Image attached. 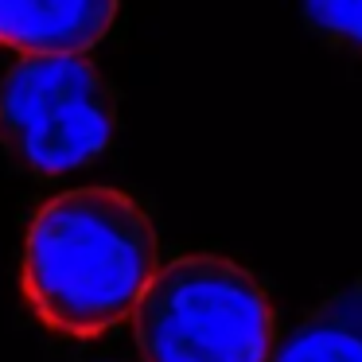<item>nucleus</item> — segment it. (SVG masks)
<instances>
[{
    "instance_id": "f257e3e1",
    "label": "nucleus",
    "mask_w": 362,
    "mask_h": 362,
    "mask_svg": "<svg viewBox=\"0 0 362 362\" xmlns=\"http://www.w3.org/2000/svg\"><path fill=\"white\" fill-rule=\"evenodd\" d=\"M156 269V230L125 191L74 187L28 226L24 292L63 335L90 339L133 320Z\"/></svg>"
},
{
    "instance_id": "f03ea898",
    "label": "nucleus",
    "mask_w": 362,
    "mask_h": 362,
    "mask_svg": "<svg viewBox=\"0 0 362 362\" xmlns=\"http://www.w3.org/2000/svg\"><path fill=\"white\" fill-rule=\"evenodd\" d=\"M144 362H269L273 308L242 265L187 253L156 269L133 312Z\"/></svg>"
},
{
    "instance_id": "7ed1b4c3",
    "label": "nucleus",
    "mask_w": 362,
    "mask_h": 362,
    "mask_svg": "<svg viewBox=\"0 0 362 362\" xmlns=\"http://www.w3.org/2000/svg\"><path fill=\"white\" fill-rule=\"evenodd\" d=\"M113 129V90L82 55H24L0 82V144L35 175L86 168Z\"/></svg>"
},
{
    "instance_id": "20e7f679",
    "label": "nucleus",
    "mask_w": 362,
    "mask_h": 362,
    "mask_svg": "<svg viewBox=\"0 0 362 362\" xmlns=\"http://www.w3.org/2000/svg\"><path fill=\"white\" fill-rule=\"evenodd\" d=\"M113 20L117 0H0V43L20 55H86Z\"/></svg>"
},
{
    "instance_id": "39448f33",
    "label": "nucleus",
    "mask_w": 362,
    "mask_h": 362,
    "mask_svg": "<svg viewBox=\"0 0 362 362\" xmlns=\"http://www.w3.org/2000/svg\"><path fill=\"white\" fill-rule=\"evenodd\" d=\"M273 362H362V281L320 300L273 346Z\"/></svg>"
},
{
    "instance_id": "423d86ee",
    "label": "nucleus",
    "mask_w": 362,
    "mask_h": 362,
    "mask_svg": "<svg viewBox=\"0 0 362 362\" xmlns=\"http://www.w3.org/2000/svg\"><path fill=\"white\" fill-rule=\"evenodd\" d=\"M304 24L346 59L362 63V0H300Z\"/></svg>"
}]
</instances>
